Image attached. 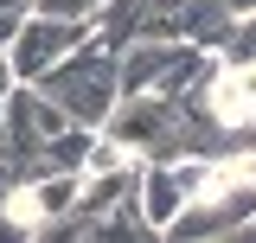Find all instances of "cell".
Segmentation results:
<instances>
[{"instance_id": "8", "label": "cell", "mask_w": 256, "mask_h": 243, "mask_svg": "<svg viewBox=\"0 0 256 243\" xmlns=\"http://www.w3.org/2000/svg\"><path fill=\"white\" fill-rule=\"evenodd\" d=\"M224 6H230V13H256V0H224Z\"/></svg>"}, {"instance_id": "6", "label": "cell", "mask_w": 256, "mask_h": 243, "mask_svg": "<svg viewBox=\"0 0 256 243\" xmlns=\"http://www.w3.org/2000/svg\"><path fill=\"white\" fill-rule=\"evenodd\" d=\"M109 0H38V13H58V20H90L96 26V13H102Z\"/></svg>"}, {"instance_id": "4", "label": "cell", "mask_w": 256, "mask_h": 243, "mask_svg": "<svg viewBox=\"0 0 256 243\" xmlns=\"http://www.w3.org/2000/svg\"><path fill=\"white\" fill-rule=\"evenodd\" d=\"M90 20H58V13H26V26H20V38L6 45L13 52V70H20V84H38L45 70L58 58H70L84 38H90Z\"/></svg>"}, {"instance_id": "7", "label": "cell", "mask_w": 256, "mask_h": 243, "mask_svg": "<svg viewBox=\"0 0 256 243\" xmlns=\"http://www.w3.org/2000/svg\"><path fill=\"white\" fill-rule=\"evenodd\" d=\"M13 84H20V70H13V52H6V45H0V96L13 90Z\"/></svg>"}, {"instance_id": "1", "label": "cell", "mask_w": 256, "mask_h": 243, "mask_svg": "<svg viewBox=\"0 0 256 243\" xmlns=\"http://www.w3.org/2000/svg\"><path fill=\"white\" fill-rule=\"evenodd\" d=\"M38 90L52 96V102H64L84 128H102L109 109L122 102V52H116L102 32H90L70 58H58L45 77H38Z\"/></svg>"}, {"instance_id": "2", "label": "cell", "mask_w": 256, "mask_h": 243, "mask_svg": "<svg viewBox=\"0 0 256 243\" xmlns=\"http://www.w3.org/2000/svg\"><path fill=\"white\" fill-rule=\"evenodd\" d=\"M218 52L192 38H134L122 45V96H186L205 84Z\"/></svg>"}, {"instance_id": "5", "label": "cell", "mask_w": 256, "mask_h": 243, "mask_svg": "<svg viewBox=\"0 0 256 243\" xmlns=\"http://www.w3.org/2000/svg\"><path fill=\"white\" fill-rule=\"evenodd\" d=\"M218 58H256V13H237V20H230Z\"/></svg>"}, {"instance_id": "9", "label": "cell", "mask_w": 256, "mask_h": 243, "mask_svg": "<svg viewBox=\"0 0 256 243\" xmlns=\"http://www.w3.org/2000/svg\"><path fill=\"white\" fill-rule=\"evenodd\" d=\"M250 141H256V122H250Z\"/></svg>"}, {"instance_id": "3", "label": "cell", "mask_w": 256, "mask_h": 243, "mask_svg": "<svg viewBox=\"0 0 256 243\" xmlns=\"http://www.w3.org/2000/svg\"><path fill=\"white\" fill-rule=\"evenodd\" d=\"M70 122H77V116H70L64 102H52L38 84H13L6 102H0V134H6V148H13V160H20V173L58 141Z\"/></svg>"}]
</instances>
